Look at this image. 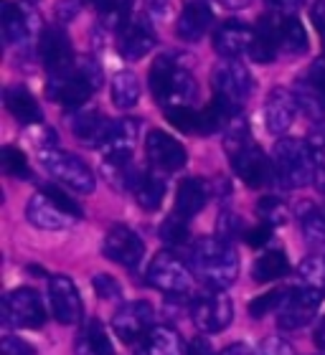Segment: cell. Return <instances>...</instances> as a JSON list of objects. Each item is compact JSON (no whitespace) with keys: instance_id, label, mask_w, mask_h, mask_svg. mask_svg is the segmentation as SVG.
Here are the masks:
<instances>
[{"instance_id":"cell-1","label":"cell","mask_w":325,"mask_h":355,"mask_svg":"<svg viewBox=\"0 0 325 355\" xmlns=\"http://www.w3.org/2000/svg\"><path fill=\"white\" fill-rule=\"evenodd\" d=\"M224 150L231 160V168L242 178L249 188H265L272 178V168H269V160L262 153L257 142L251 140L249 125H247V117L237 114V117L229 119V125L224 130Z\"/></svg>"},{"instance_id":"cell-2","label":"cell","mask_w":325,"mask_h":355,"mask_svg":"<svg viewBox=\"0 0 325 355\" xmlns=\"http://www.w3.org/2000/svg\"><path fill=\"white\" fill-rule=\"evenodd\" d=\"M102 67L94 59H74V64H69L67 69L49 74L46 96L67 110H81L89 96L102 87Z\"/></svg>"},{"instance_id":"cell-3","label":"cell","mask_w":325,"mask_h":355,"mask_svg":"<svg viewBox=\"0 0 325 355\" xmlns=\"http://www.w3.org/2000/svg\"><path fill=\"white\" fill-rule=\"evenodd\" d=\"M191 272L214 292L231 287L239 274V257L231 241L219 236L199 239L191 249Z\"/></svg>"},{"instance_id":"cell-4","label":"cell","mask_w":325,"mask_h":355,"mask_svg":"<svg viewBox=\"0 0 325 355\" xmlns=\"http://www.w3.org/2000/svg\"><path fill=\"white\" fill-rule=\"evenodd\" d=\"M150 92L162 110H176V107H191L199 84L173 53H162L150 67Z\"/></svg>"},{"instance_id":"cell-5","label":"cell","mask_w":325,"mask_h":355,"mask_svg":"<svg viewBox=\"0 0 325 355\" xmlns=\"http://www.w3.org/2000/svg\"><path fill=\"white\" fill-rule=\"evenodd\" d=\"M274 173L280 178L282 185L288 188H305L312 183L315 178V160L310 155L308 140H297V137H282L277 140L272 150Z\"/></svg>"},{"instance_id":"cell-6","label":"cell","mask_w":325,"mask_h":355,"mask_svg":"<svg viewBox=\"0 0 325 355\" xmlns=\"http://www.w3.org/2000/svg\"><path fill=\"white\" fill-rule=\"evenodd\" d=\"M38 160L44 165V171L51 178H56L61 185H67L76 193H94V173L74 153H67L61 148H41Z\"/></svg>"},{"instance_id":"cell-7","label":"cell","mask_w":325,"mask_h":355,"mask_svg":"<svg viewBox=\"0 0 325 355\" xmlns=\"http://www.w3.org/2000/svg\"><path fill=\"white\" fill-rule=\"evenodd\" d=\"M214 102H219L229 114H239L251 94V76L237 59H226L214 69L211 76Z\"/></svg>"},{"instance_id":"cell-8","label":"cell","mask_w":325,"mask_h":355,"mask_svg":"<svg viewBox=\"0 0 325 355\" xmlns=\"http://www.w3.org/2000/svg\"><path fill=\"white\" fill-rule=\"evenodd\" d=\"M0 28H3L6 44L23 53L31 51L33 44H38L44 23L31 8L18 6L13 0H3V6H0Z\"/></svg>"},{"instance_id":"cell-9","label":"cell","mask_w":325,"mask_h":355,"mask_svg":"<svg viewBox=\"0 0 325 355\" xmlns=\"http://www.w3.org/2000/svg\"><path fill=\"white\" fill-rule=\"evenodd\" d=\"M145 282L150 287L162 292L168 297H183L193 287V272L191 264L178 259L173 252H158L148 264Z\"/></svg>"},{"instance_id":"cell-10","label":"cell","mask_w":325,"mask_h":355,"mask_svg":"<svg viewBox=\"0 0 325 355\" xmlns=\"http://www.w3.org/2000/svg\"><path fill=\"white\" fill-rule=\"evenodd\" d=\"M3 322L8 327L36 330L46 322V310L41 295L31 287H18L3 297Z\"/></svg>"},{"instance_id":"cell-11","label":"cell","mask_w":325,"mask_h":355,"mask_svg":"<svg viewBox=\"0 0 325 355\" xmlns=\"http://www.w3.org/2000/svg\"><path fill=\"white\" fill-rule=\"evenodd\" d=\"M191 318L203 335L222 333L234 320V304L224 292H208V295H201L193 300Z\"/></svg>"},{"instance_id":"cell-12","label":"cell","mask_w":325,"mask_h":355,"mask_svg":"<svg viewBox=\"0 0 325 355\" xmlns=\"http://www.w3.org/2000/svg\"><path fill=\"white\" fill-rule=\"evenodd\" d=\"M102 254L115 264L125 266V269H138L142 261V254H145V241L130 226L117 223L104 234Z\"/></svg>"},{"instance_id":"cell-13","label":"cell","mask_w":325,"mask_h":355,"mask_svg":"<svg viewBox=\"0 0 325 355\" xmlns=\"http://www.w3.org/2000/svg\"><path fill=\"white\" fill-rule=\"evenodd\" d=\"M262 26H265L269 33H272L274 44H277V53H285V56H303L308 51V31L295 15H282V13H267L262 18Z\"/></svg>"},{"instance_id":"cell-14","label":"cell","mask_w":325,"mask_h":355,"mask_svg":"<svg viewBox=\"0 0 325 355\" xmlns=\"http://www.w3.org/2000/svg\"><path fill=\"white\" fill-rule=\"evenodd\" d=\"M153 320H156L153 304L145 302V300H133V302H125L115 312L112 327H115V333L122 343H135L142 340L153 330Z\"/></svg>"},{"instance_id":"cell-15","label":"cell","mask_w":325,"mask_h":355,"mask_svg":"<svg viewBox=\"0 0 325 355\" xmlns=\"http://www.w3.org/2000/svg\"><path fill=\"white\" fill-rule=\"evenodd\" d=\"M145 155L148 163L160 173H178L188 163V153L176 137H170L162 130H150L145 137Z\"/></svg>"},{"instance_id":"cell-16","label":"cell","mask_w":325,"mask_h":355,"mask_svg":"<svg viewBox=\"0 0 325 355\" xmlns=\"http://www.w3.org/2000/svg\"><path fill=\"white\" fill-rule=\"evenodd\" d=\"M320 302H323V292H315L310 287H300L292 289L288 297V302L282 304V310L277 312V325L285 330V333H292V330H300L315 318Z\"/></svg>"},{"instance_id":"cell-17","label":"cell","mask_w":325,"mask_h":355,"mask_svg":"<svg viewBox=\"0 0 325 355\" xmlns=\"http://www.w3.org/2000/svg\"><path fill=\"white\" fill-rule=\"evenodd\" d=\"M49 302H51L53 318L59 320L61 325H74L84 315V304H81L74 282L64 274L49 277Z\"/></svg>"},{"instance_id":"cell-18","label":"cell","mask_w":325,"mask_h":355,"mask_svg":"<svg viewBox=\"0 0 325 355\" xmlns=\"http://www.w3.org/2000/svg\"><path fill=\"white\" fill-rule=\"evenodd\" d=\"M156 44H158V36L153 23H150L148 15H140V18H133L122 28V33L117 38V51L127 61H140L142 56H148L156 49Z\"/></svg>"},{"instance_id":"cell-19","label":"cell","mask_w":325,"mask_h":355,"mask_svg":"<svg viewBox=\"0 0 325 355\" xmlns=\"http://www.w3.org/2000/svg\"><path fill=\"white\" fill-rule=\"evenodd\" d=\"M26 218L41 231H64V229H72V226L79 221L74 216H69L53 198H49L44 191H38L36 196L28 200Z\"/></svg>"},{"instance_id":"cell-20","label":"cell","mask_w":325,"mask_h":355,"mask_svg":"<svg viewBox=\"0 0 325 355\" xmlns=\"http://www.w3.org/2000/svg\"><path fill=\"white\" fill-rule=\"evenodd\" d=\"M38 59L44 61V67L49 69V74L67 69L69 64H74V53H72V41H69L67 31L59 26H49L41 31L38 36Z\"/></svg>"},{"instance_id":"cell-21","label":"cell","mask_w":325,"mask_h":355,"mask_svg":"<svg viewBox=\"0 0 325 355\" xmlns=\"http://www.w3.org/2000/svg\"><path fill=\"white\" fill-rule=\"evenodd\" d=\"M254 33L257 31L242 21H226L222 23L214 33V49L224 59H239V56H249L251 44H254Z\"/></svg>"},{"instance_id":"cell-22","label":"cell","mask_w":325,"mask_h":355,"mask_svg":"<svg viewBox=\"0 0 325 355\" xmlns=\"http://www.w3.org/2000/svg\"><path fill=\"white\" fill-rule=\"evenodd\" d=\"M69 127L81 145L102 150L104 140L110 135L112 119L102 117L97 110H74V114L69 117Z\"/></svg>"},{"instance_id":"cell-23","label":"cell","mask_w":325,"mask_h":355,"mask_svg":"<svg viewBox=\"0 0 325 355\" xmlns=\"http://www.w3.org/2000/svg\"><path fill=\"white\" fill-rule=\"evenodd\" d=\"M297 102L295 94L282 87H274L265 102V122L272 135H285L295 122Z\"/></svg>"},{"instance_id":"cell-24","label":"cell","mask_w":325,"mask_h":355,"mask_svg":"<svg viewBox=\"0 0 325 355\" xmlns=\"http://www.w3.org/2000/svg\"><path fill=\"white\" fill-rule=\"evenodd\" d=\"M140 119H112L110 135L102 145L104 157H133L135 145L140 140Z\"/></svg>"},{"instance_id":"cell-25","label":"cell","mask_w":325,"mask_h":355,"mask_svg":"<svg viewBox=\"0 0 325 355\" xmlns=\"http://www.w3.org/2000/svg\"><path fill=\"white\" fill-rule=\"evenodd\" d=\"M211 26H214V10L208 6V0H185L183 13L178 18V38L199 41Z\"/></svg>"},{"instance_id":"cell-26","label":"cell","mask_w":325,"mask_h":355,"mask_svg":"<svg viewBox=\"0 0 325 355\" xmlns=\"http://www.w3.org/2000/svg\"><path fill=\"white\" fill-rule=\"evenodd\" d=\"M295 218L305 244L312 249L325 246V211L312 200H300L295 206Z\"/></svg>"},{"instance_id":"cell-27","label":"cell","mask_w":325,"mask_h":355,"mask_svg":"<svg viewBox=\"0 0 325 355\" xmlns=\"http://www.w3.org/2000/svg\"><path fill=\"white\" fill-rule=\"evenodd\" d=\"M208 185L201 180V178H183L181 185H178L176 193V211L173 214L181 216V218H193L196 214H201V208L208 203Z\"/></svg>"},{"instance_id":"cell-28","label":"cell","mask_w":325,"mask_h":355,"mask_svg":"<svg viewBox=\"0 0 325 355\" xmlns=\"http://www.w3.org/2000/svg\"><path fill=\"white\" fill-rule=\"evenodd\" d=\"M3 102H6V110L13 114L15 122H21V125H38L44 119L36 96L31 94L26 87H21V84L8 87L6 94H3Z\"/></svg>"},{"instance_id":"cell-29","label":"cell","mask_w":325,"mask_h":355,"mask_svg":"<svg viewBox=\"0 0 325 355\" xmlns=\"http://www.w3.org/2000/svg\"><path fill=\"white\" fill-rule=\"evenodd\" d=\"M135 355H188V348H183V343L173 327L158 325L142 338Z\"/></svg>"},{"instance_id":"cell-30","label":"cell","mask_w":325,"mask_h":355,"mask_svg":"<svg viewBox=\"0 0 325 355\" xmlns=\"http://www.w3.org/2000/svg\"><path fill=\"white\" fill-rule=\"evenodd\" d=\"M292 94H295L297 110H303L310 119L323 122L325 119V87L323 84L315 82L310 74H305L295 82Z\"/></svg>"},{"instance_id":"cell-31","label":"cell","mask_w":325,"mask_h":355,"mask_svg":"<svg viewBox=\"0 0 325 355\" xmlns=\"http://www.w3.org/2000/svg\"><path fill=\"white\" fill-rule=\"evenodd\" d=\"M142 171L133 163V157H104L102 178L115 191H135Z\"/></svg>"},{"instance_id":"cell-32","label":"cell","mask_w":325,"mask_h":355,"mask_svg":"<svg viewBox=\"0 0 325 355\" xmlns=\"http://www.w3.org/2000/svg\"><path fill=\"white\" fill-rule=\"evenodd\" d=\"M76 355H115L110 335L99 320H87L76 335Z\"/></svg>"},{"instance_id":"cell-33","label":"cell","mask_w":325,"mask_h":355,"mask_svg":"<svg viewBox=\"0 0 325 355\" xmlns=\"http://www.w3.org/2000/svg\"><path fill=\"white\" fill-rule=\"evenodd\" d=\"M133 193H135V200L145 211H158L162 206V198H165V175L160 171H156V168L142 171Z\"/></svg>"},{"instance_id":"cell-34","label":"cell","mask_w":325,"mask_h":355,"mask_svg":"<svg viewBox=\"0 0 325 355\" xmlns=\"http://www.w3.org/2000/svg\"><path fill=\"white\" fill-rule=\"evenodd\" d=\"M288 272H290V261H288V254L282 252V249H272V252L259 254L254 266H251V277H254V282H259V284L280 279V277H285Z\"/></svg>"},{"instance_id":"cell-35","label":"cell","mask_w":325,"mask_h":355,"mask_svg":"<svg viewBox=\"0 0 325 355\" xmlns=\"http://www.w3.org/2000/svg\"><path fill=\"white\" fill-rule=\"evenodd\" d=\"M140 82L133 71H117L112 79V102L117 110H133L140 102Z\"/></svg>"},{"instance_id":"cell-36","label":"cell","mask_w":325,"mask_h":355,"mask_svg":"<svg viewBox=\"0 0 325 355\" xmlns=\"http://www.w3.org/2000/svg\"><path fill=\"white\" fill-rule=\"evenodd\" d=\"M257 216H259V221L274 229V226L288 223L290 211H288V206H285V200L277 198V196H262V198L257 200Z\"/></svg>"},{"instance_id":"cell-37","label":"cell","mask_w":325,"mask_h":355,"mask_svg":"<svg viewBox=\"0 0 325 355\" xmlns=\"http://www.w3.org/2000/svg\"><path fill=\"white\" fill-rule=\"evenodd\" d=\"M165 117L176 130L188 135H203V117L199 110L193 107H176V110H165Z\"/></svg>"},{"instance_id":"cell-38","label":"cell","mask_w":325,"mask_h":355,"mask_svg":"<svg viewBox=\"0 0 325 355\" xmlns=\"http://www.w3.org/2000/svg\"><path fill=\"white\" fill-rule=\"evenodd\" d=\"M297 277L303 287H310L325 295V257H308L297 266Z\"/></svg>"},{"instance_id":"cell-39","label":"cell","mask_w":325,"mask_h":355,"mask_svg":"<svg viewBox=\"0 0 325 355\" xmlns=\"http://www.w3.org/2000/svg\"><path fill=\"white\" fill-rule=\"evenodd\" d=\"M290 292H292V289H272V292H267V295L254 297V300L249 302V315L254 320H262L265 315L280 312L282 304L288 302Z\"/></svg>"},{"instance_id":"cell-40","label":"cell","mask_w":325,"mask_h":355,"mask_svg":"<svg viewBox=\"0 0 325 355\" xmlns=\"http://www.w3.org/2000/svg\"><path fill=\"white\" fill-rule=\"evenodd\" d=\"M0 168L3 173L10 178H18V180H28L31 178V165L26 160L21 150L13 148V145H6V148L0 150Z\"/></svg>"},{"instance_id":"cell-41","label":"cell","mask_w":325,"mask_h":355,"mask_svg":"<svg viewBox=\"0 0 325 355\" xmlns=\"http://www.w3.org/2000/svg\"><path fill=\"white\" fill-rule=\"evenodd\" d=\"M160 239L168 246H183L188 241V226H185V218L170 214L160 226Z\"/></svg>"},{"instance_id":"cell-42","label":"cell","mask_w":325,"mask_h":355,"mask_svg":"<svg viewBox=\"0 0 325 355\" xmlns=\"http://www.w3.org/2000/svg\"><path fill=\"white\" fill-rule=\"evenodd\" d=\"M216 234H219V239H224V241H231V239L244 236L247 229H244L242 218H239L234 211H222L219 221H216Z\"/></svg>"},{"instance_id":"cell-43","label":"cell","mask_w":325,"mask_h":355,"mask_svg":"<svg viewBox=\"0 0 325 355\" xmlns=\"http://www.w3.org/2000/svg\"><path fill=\"white\" fill-rule=\"evenodd\" d=\"M308 148H310V155L318 165V171L325 173V119L312 127L310 137H308Z\"/></svg>"},{"instance_id":"cell-44","label":"cell","mask_w":325,"mask_h":355,"mask_svg":"<svg viewBox=\"0 0 325 355\" xmlns=\"http://www.w3.org/2000/svg\"><path fill=\"white\" fill-rule=\"evenodd\" d=\"M41 191H44L46 196H49V198L56 200V203H59V206L64 208V211H67L69 216H74V218H84V211H81V206L76 203L74 198H72V196H67V193L61 191L59 185H44Z\"/></svg>"},{"instance_id":"cell-45","label":"cell","mask_w":325,"mask_h":355,"mask_svg":"<svg viewBox=\"0 0 325 355\" xmlns=\"http://www.w3.org/2000/svg\"><path fill=\"white\" fill-rule=\"evenodd\" d=\"M92 287H94V292L102 300H117V297H122V284L115 277H110V274H97L94 279H92Z\"/></svg>"},{"instance_id":"cell-46","label":"cell","mask_w":325,"mask_h":355,"mask_svg":"<svg viewBox=\"0 0 325 355\" xmlns=\"http://www.w3.org/2000/svg\"><path fill=\"white\" fill-rule=\"evenodd\" d=\"M0 355H36V348L15 335H6L0 340Z\"/></svg>"},{"instance_id":"cell-47","label":"cell","mask_w":325,"mask_h":355,"mask_svg":"<svg viewBox=\"0 0 325 355\" xmlns=\"http://www.w3.org/2000/svg\"><path fill=\"white\" fill-rule=\"evenodd\" d=\"M269 239H272V226H267V223L251 226V229H247V234H244V241H247L249 246H254V249L267 246L269 244Z\"/></svg>"},{"instance_id":"cell-48","label":"cell","mask_w":325,"mask_h":355,"mask_svg":"<svg viewBox=\"0 0 325 355\" xmlns=\"http://www.w3.org/2000/svg\"><path fill=\"white\" fill-rule=\"evenodd\" d=\"M259 355H295V348L290 345L285 338H267L262 345H259Z\"/></svg>"},{"instance_id":"cell-49","label":"cell","mask_w":325,"mask_h":355,"mask_svg":"<svg viewBox=\"0 0 325 355\" xmlns=\"http://www.w3.org/2000/svg\"><path fill=\"white\" fill-rule=\"evenodd\" d=\"M310 18H312V26L318 31L320 41H323V49H325V0H315V6L310 10Z\"/></svg>"},{"instance_id":"cell-50","label":"cell","mask_w":325,"mask_h":355,"mask_svg":"<svg viewBox=\"0 0 325 355\" xmlns=\"http://www.w3.org/2000/svg\"><path fill=\"white\" fill-rule=\"evenodd\" d=\"M188 355H216V350H214V345H211L208 338L196 335V338L188 343Z\"/></svg>"},{"instance_id":"cell-51","label":"cell","mask_w":325,"mask_h":355,"mask_svg":"<svg viewBox=\"0 0 325 355\" xmlns=\"http://www.w3.org/2000/svg\"><path fill=\"white\" fill-rule=\"evenodd\" d=\"M305 0H267V6L272 8L274 13H282V15H292L297 8H303Z\"/></svg>"},{"instance_id":"cell-52","label":"cell","mask_w":325,"mask_h":355,"mask_svg":"<svg viewBox=\"0 0 325 355\" xmlns=\"http://www.w3.org/2000/svg\"><path fill=\"white\" fill-rule=\"evenodd\" d=\"M76 8H79V0H61L59 6H56V18H59L61 23L72 21L76 15Z\"/></svg>"},{"instance_id":"cell-53","label":"cell","mask_w":325,"mask_h":355,"mask_svg":"<svg viewBox=\"0 0 325 355\" xmlns=\"http://www.w3.org/2000/svg\"><path fill=\"white\" fill-rule=\"evenodd\" d=\"M222 355H251L249 345H244V343H231L229 348H224Z\"/></svg>"},{"instance_id":"cell-54","label":"cell","mask_w":325,"mask_h":355,"mask_svg":"<svg viewBox=\"0 0 325 355\" xmlns=\"http://www.w3.org/2000/svg\"><path fill=\"white\" fill-rule=\"evenodd\" d=\"M315 345L325 353V318L320 320V325L315 327Z\"/></svg>"},{"instance_id":"cell-55","label":"cell","mask_w":325,"mask_h":355,"mask_svg":"<svg viewBox=\"0 0 325 355\" xmlns=\"http://www.w3.org/2000/svg\"><path fill=\"white\" fill-rule=\"evenodd\" d=\"M222 6L231 8V10H242V8H247L251 3V0H219Z\"/></svg>"}]
</instances>
